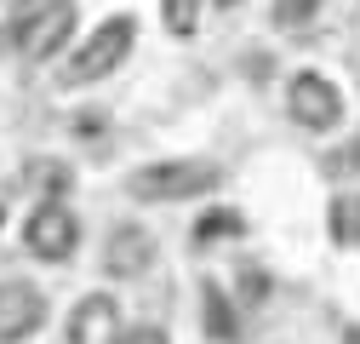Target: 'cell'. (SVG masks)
Segmentation results:
<instances>
[{
  "instance_id": "cell-15",
  "label": "cell",
  "mask_w": 360,
  "mask_h": 344,
  "mask_svg": "<svg viewBox=\"0 0 360 344\" xmlns=\"http://www.w3.org/2000/svg\"><path fill=\"white\" fill-rule=\"evenodd\" d=\"M332 166H338V172H360V133H354V138L332 155Z\"/></svg>"
},
{
  "instance_id": "cell-18",
  "label": "cell",
  "mask_w": 360,
  "mask_h": 344,
  "mask_svg": "<svg viewBox=\"0 0 360 344\" xmlns=\"http://www.w3.org/2000/svg\"><path fill=\"white\" fill-rule=\"evenodd\" d=\"M0 219H6V212H0Z\"/></svg>"
},
{
  "instance_id": "cell-8",
  "label": "cell",
  "mask_w": 360,
  "mask_h": 344,
  "mask_svg": "<svg viewBox=\"0 0 360 344\" xmlns=\"http://www.w3.org/2000/svg\"><path fill=\"white\" fill-rule=\"evenodd\" d=\"M120 333H126V321H120V298H109V293H86L80 305L69 310V327H63L69 344H115Z\"/></svg>"
},
{
  "instance_id": "cell-2",
  "label": "cell",
  "mask_w": 360,
  "mask_h": 344,
  "mask_svg": "<svg viewBox=\"0 0 360 344\" xmlns=\"http://www.w3.org/2000/svg\"><path fill=\"white\" fill-rule=\"evenodd\" d=\"M131 47H138V18H131V12H115V18H103V23L75 47V58H69V69H63L58 80H63V86L109 80V75L131 58Z\"/></svg>"
},
{
  "instance_id": "cell-13",
  "label": "cell",
  "mask_w": 360,
  "mask_h": 344,
  "mask_svg": "<svg viewBox=\"0 0 360 344\" xmlns=\"http://www.w3.org/2000/svg\"><path fill=\"white\" fill-rule=\"evenodd\" d=\"M314 12H321V0H275L281 29H303V23H314Z\"/></svg>"
},
{
  "instance_id": "cell-7",
  "label": "cell",
  "mask_w": 360,
  "mask_h": 344,
  "mask_svg": "<svg viewBox=\"0 0 360 344\" xmlns=\"http://www.w3.org/2000/svg\"><path fill=\"white\" fill-rule=\"evenodd\" d=\"M103 270L115 281H138L155 270V235L143 224H115L109 241H103Z\"/></svg>"
},
{
  "instance_id": "cell-3",
  "label": "cell",
  "mask_w": 360,
  "mask_h": 344,
  "mask_svg": "<svg viewBox=\"0 0 360 344\" xmlns=\"http://www.w3.org/2000/svg\"><path fill=\"white\" fill-rule=\"evenodd\" d=\"M131 201H149V207H166V201H195V195H212L217 190V166L212 161H149L131 172Z\"/></svg>"
},
{
  "instance_id": "cell-10",
  "label": "cell",
  "mask_w": 360,
  "mask_h": 344,
  "mask_svg": "<svg viewBox=\"0 0 360 344\" xmlns=\"http://www.w3.org/2000/svg\"><path fill=\"white\" fill-rule=\"evenodd\" d=\"M229 235H246V219H240V212H229V207L206 212V219L195 224V247H217V241H229Z\"/></svg>"
},
{
  "instance_id": "cell-16",
  "label": "cell",
  "mask_w": 360,
  "mask_h": 344,
  "mask_svg": "<svg viewBox=\"0 0 360 344\" xmlns=\"http://www.w3.org/2000/svg\"><path fill=\"white\" fill-rule=\"evenodd\" d=\"M115 344H166V333H160V327H126Z\"/></svg>"
},
{
  "instance_id": "cell-17",
  "label": "cell",
  "mask_w": 360,
  "mask_h": 344,
  "mask_svg": "<svg viewBox=\"0 0 360 344\" xmlns=\"http://www.w3.org/2000/svg\"><path fill=\"white\" fill-rule=\"evenodd\" d=\"M217 6H240V0H217Z\"/></svg>"
},
{
  "instance_id": "cell-14",
  "label": "cell",
  "mask_w": 360,
  "mask_h": 344,
  "mask_svg": "<svg viewBox=\"0 0 360 344\" xmlns=\"http://www.w3.org/2000/svg\"><path fill=\"white\" fill-rule=\"evenodd\" d=\"M240 293H246V305H263V298H269V276L246 270V276H240Z\"/></svg>"
},
{
  "instance_id": "cell-1",
  "label": "cell",
  "mask_w": 360,
  "mask_h": 344,
  "mask_svg": "<svg viewBox=\"0 0 360 344\" xmlns=\"http://www.w3.org/2000/svg\"><path fill=\"white\" fill-rule=\"evenodd\" d=\"M75 23H80L75 0H18V6L6 12V35H12L18 58H29V63L58 58V52L69 47Z\"/></svg>"
},
{
  "instance_id": "cell-11",
  "label": "cell",
  "mask_w": 360,
  "mask_h": 344,
  "mask_svg": "<svg viewBox=\"0 0 360 344\" xmlns=\"http://www.w3.org/2000/svg\"><path fill=\"white\" fill-rule=\"evenodd\" d=\"M332 241L338 247H360V195H338L332 201Z\"/></svg>"
},
{
  "instance_id": "cell-5",
  "label": "cell",
  "mask_w": 360,
  "mask_h": 344,
  "mask_svg": "<svg viewBox=\"0 0 360 344\" xmlns=\"http://www.w3.org/2000/svg\"><path fill=\"white\" fill-rule=\"evenodd\" d=\"M286 109H292V121L303 126V133H332V126L343 121V92H338L326 75L303 69V75H292V86H286Z\"/></svg>"
},
{
  "instance_id": "cell-4",
  "label": "cell",
  "mask_w": 360,
  "mask_h": 344,
  "mask_svg": "<svg viewBox=\"0 0 360 344\" xmlns=\"http://www.w3.org/2000/svg\"><path fill=\"white\" fill-rule=\"evenodd\" d=\"M23 247L40 258V264H63V258H75V247H80V219L63 201H40L29 212V224H23Z\"/></svg>"
},
{
  "instance_id": "cell-9",
  "label": "cell",
  "mask_w": 360,
  "mask_h": 344,
  "mask_svg": "<svg viewBox=\"0 0 360 344\" xmlns=\"http://www.w3.org/2000/svg\"><path fill=\"white\" fill-rule=\"evenodd\" d=\"M200 327L217 338V344H235L240 338V321H235V310H229V298H223L217 287H206V305H200Z\"/></svg>"
},
{
  "instance_id": "cell-12",
  "label": "cell",
  "mask_w": 360,
  "mask_h": 344,
  "mask_svg": "<svg viewBox=\"0 0 360 344\" xmlns=\"http://www.w3.org/2000/svg\"><path fill=\"white\" fill-rule=\"evenodd\" d=\"M200 12H206V0H160V18H166V29L177 40H189L200 29Z\"/></svg>"
},
{
  "instance_id": "cell-6",
  "label": "cell",
  "mask_w": 360,
  "mask_h": 344,
  "mask_svg": "<svg viewBox=\"0 0 360 344\" xmlns=\"http://www.w3.org/2000/svg\"><path fill=\"white\" fill-rule=\"evenodd\" d=\"M46 327V293L29 281H0V344H23Z\"/></svg>"
}]
</instances>
